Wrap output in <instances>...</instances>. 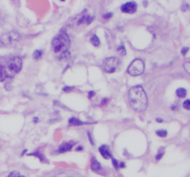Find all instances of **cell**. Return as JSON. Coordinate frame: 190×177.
Masks as SVG:
<instances>
[{
    "mask_svg": "<svg viewBox=\"0 0 190 177\" xmlns=\"http://www.w3.org/2000/svg\"><path fill=\"white\" fill-rule=\"evenodd\" d=\"M75 143L74 142H68V143H64V144H62L59 148H58V152L60 153H64V152H67V151H70L73 145Z\"/></svg>",
    "mask_w": 190,
    "mask_h": 177,
    "instance_id": "obj_9",
    "label": "cell"
},
{
    "mask_svg": "<svg viewBox=\"0 0 190 177\" xmlns=\"http://www.w3.org/2000/svg\"><path fill=\"white\" fill-rule=\"evenodd\" d=\"M136 9H137V6L135 2H127V3H125L124 5L121 6V10L123 13L132 14V13H135L136 11Z\"/></svg>",
    "mask_w": 190,
    "mask_h": 177,
    "instance_id": "obj_7",
    "label": "cell"
},
{
    "mask_svg": "<svg viewBox=\"0 0 190 177\" xmlns=\"http://www.w3.org/2000/svg\"><path fill=\"white\" fill-rule=\"evenodd\" d=\"M156 121H157L158 122H162V119H160V118H157V119H156Z\"/></svg>",
    "mask_w": 190,
    "mask_h": 177,
    "instance_id": "obj_28",
    "label": "cell"
},
{
    "mask_svg": "<svg viewBox=\"0 0 190 177\" xmlns=\"http://www.w3.org/2000/svg\"><path fill=\"white\" fill-rule=\"evenodd\" d=\"M22 175H20V173L19 172V171H12V172H10L9 174V176L8 177H21Z\"/></svg>",
    "mask_w": 190,
    "mask_h": 177,
    "instance_id": "obj_17",
    "label": "cell"
},
{
    "mask_svg": "<svg viewBox=\"0 0 190 177\" xmlns=\"http://www.w3.org/2000/svg\"><path fill=\"white\" fill-rule=\"evenodd\" d=\"M112 163H113V165H114V167L116 168V169H119V161L118 160H116L115 159H112Z\"/></svg>",
    "mask_w": 190,
    "mask_h": 177,
    "instance_id": "obj_20",
    "label": "cell"
},
{
    "mask_svg": "<svg viewBox=\"0 0 190 177\" xmlns=\"http://www.w3.org/2000/svg\"><path fill=\"white\" fill-rule=\"evenodd\" d=\"M76 150H77V151H79V150H83V147H78V148L76 149Z\"/></svg>",
    "mask_w": 190,
    "mask_h": 177,
    "instance_id": "obj_29",
    "label": "cell"
},
{
    "mask_svg": "<svg viewBox=\"0 0 190 177\" xmlns=\"http://www.w3.org/2000/svg\"><path fill=\"white\" fill-rule=\"evenodd\" d=\"M91 169L93 171H96V172H99L100 170H102V167L100 165V163L98 161V160L96 158H93L92 159V161H91Z\"/></svg>",
    "mask_w": 190,
    "mask_h": 177,
    "instance_id": "obj_10",
    "label": "cell"
},
{
    "mask_svg": "<svg viewBox=\"0 0 190 177\" xmlns=\"http://www.w3.org/2000/svg\"><path fill=\"white\" fill-rule=\"evenodd\" d=\"M20 40V35L16 32H11L2 35L1 42L7 47H15Z\"/></svg>",
    "mask_w": 190,
    "mask_h": 177,
    "instance_id": "obj_6",
    "label": "cell"
},
{
    "mask_svg": "<svg viewBox=\"0 0 190 177\" xmlns=\"http://www.w3.org/2000/svg\"><path fill=\"white\" fill-rule=\"evenodd\" d=\"M129 102L133 110L136 111H144L147 107V96L143 87L140 85L134 86L129 91Z\"/></svg>",
    "mask_w": 190,
    "mask_h": 177,
    "instance_id": "obj_1",
    "label": "cell"
},
{
    "mask_svg": "<svg viewBox=\"0 0 190 177\" xmlns=\"http://www.w3.org/2000/svg\"><path fill=\"white\" fill-rule=\"evenodd\" d=\"M189 67H190V63H185L184 64V69H185V70H186V73H190V70H189Z\"/></svg>",
    "mask_w": 190,
    "mask_h": 177,
    "instance_id": "obj_21",
    "label": "cell"
},
{
    "mask_svg": "<svg viewBox=\"0 0 190 177\" xmlns=\"http://www.w3.org/2000/svg\"><path fill=\"white\" fill-rule=\"evenodd\" d=\"M119 65H120V60L115 57L108 58L104 59L102 62V68L108 73H113L114 72H116Z\"/></svg>",
    "mask_w": 190,
    "mask_h": 177,
    "instance_id": "obj_5",
    "label": "cell"
},
{
    "mask_svg": "<svg viewBox=\"0 0 190 177\" xmlns=\"http://www.w3.org/2000/svg\"><path fill=\"white\" fill-rule=\"evenodd\" d=\"M118 50H119V52H120V54H121V55H125V54H126L125 47H124L123 46L119 47H118Z\"/></svg>",
    "mask_w": 190,
    "mask_h": 177,
    "instance_id": "obj_19",
    "label": "cell"
},
{
    "mask_svg": "<svg viewBox=\"0 0 190 177\" xmlns=\"http://www.w3.org/2000/svg\"><path fill=\"white\" fill-rule=\"evenodd\" d=\"M162 156H163V153H159L157 156H156V160H160L162 158Z\"/></svg>",
    "mask_w": 190,
    "mask_h": 177,
    "instance_id": "obj_24",
    "label": "cell"
},
{
    "mask_svg": "<svg viewBox=\"0 0 190 177\" xmlns=\"http://www.w3.org/2000/svg\"><path fill=\"white\" fill-rule=\"evenodd\" d=\"M34 122H38V119H37V118L34 119Z\"/></svg>",
    "mask_w": 190,
    "mask_h": 177,
    "instance_id": "obj_30",
    "label": "cell"
},
{
    "mask_svg": "<svg viewBox=\"0 0 190 177\" xmlns=\"http://www.w3.org/2000/svg\"><path fill=\"white\" fill-rule=\"evenodd\" d=\"M21 67H22V60H21L20 58L15 57V58H11L9 60L7 68H6V72H7L8 77H11L14 74L20 72Z\"/></svg>",
    "mask_w": 190,
    "mask_h": 177,
    "instance_id": "obj_3",
    "label": "cell"
},
{
    "mask_svg": "<svg viewBox=\"0 0 190 177\" xmlns=\"http://www.w3.org/2000/svg\"><path fill=\"white\" fill-rule=\"evenodd\" d=\"M72 90H73V87H70V86L63 87V91L64 92H69V91H72Z\"/></svg>",
    "mask_w": 190,
    "mask_h": 177,
    "instance_id": "obj_23",
    "label": "cell"
},
{
    "mask_svg": "<svg viewBox=\"0 0 190 177\" xmlns=\"http://www.w3.org/2000/svg\"><path fill=\"white\" fill-rule=\"evenodd\" d=\"M21 177H24V176H21Z\"/></svg>",
    "mask_w": 190,
    "mask_h": 177,
    "instance_id": "obj_31",
    "label": "cell"
},
{
    "mask_svg": "<svg viewBox=\"0 0 190 177\" xmlns=\"http://www.w3.org/2000/svg\"><path fill=\"white\" fill-rule=\"evenodd\" d=\"M99 152H100V154L102 155V157L104 158V159H106V160H109V159H111V157H112V155H111V153H110V149H109V147H107V146H101L100 148H99Z\"/></svg>",
    "mask_w": 190,
    "mask_h": 177,
    "instance_id": "obj_8",
    "label": "cell"
},
{
    "mask_svg": "<svg viewBox=\"0 0 190 177\" xmlns=\"http://www.w3.org/2000/svg\"><path fill=\"white\" fill-rule=\"evenodd\" d=\"M176 95L178 97H184L186 96V90L184 88H178L176 90Z\"/></svg>",
    "mask_w": 190,
    "mask_h": 177,
    "instance_id": "obj_14",
    "label": "cell"
},
{
    "mask_svg": "<svg viewBox=\"0 0 190 177\" xmlns=\"http://www.w3.org/2000/svg\"><path fill=\"white\" fill-rule=\"evenodd\" d=\"M84 122H81L80 120H78L77 118H71L70 120H69V124L70 125H73V126H79V125H82V124H84Z\"/></svg>",
    "mask_w": 190,
    "mask_h": 177,
    "instance_id": "obj_11",
    "label": "cell"
},
{
    "mask_svg": "<svg viewBox=\"0 0 190 177\" xmlns=\"http://www.w3.org/2000/svg\"><path fill=\"white\" fill-rule=\"evenodd\" d=\"M184 108L185 110H190V100L187 99L184 102Z\"/></svg>",
    "mask_w": 190,
    "mask_h": 177,
    "instance_id": "obj_18",
    "label": "cell"
},
{
    "mask_svg": "<svg viewBox=\"0 0 190 177\" xmlns=\"http://www.w3.org/2000/svg\"><path fill=\"white\" fill-rule=\"evenodd\" d=\"M42 56H43V51H41V50H35V53L33 54V58L36 60L40 59L42 58Z\"/></svg>",
    "mask_w": 190,
    "mask_h": 177,
    "instance_id": "obj_15",
    "label": "cell"
},
{
    "mask_svg": "<svg viewBox=\"0 0 190 177\" xmlns=\"http://www.w3.org/2000/svg\"><path fill=\"white\" fill-rule=\"evenodd\" d=\"M53 51L57 55H63L70 47V38L65 32H59L52 41Z\"/></svg>",
    "mask_w": 190,
    "mask_h": 177,
    "instance_id": "obj_2",
    "label": "cell"
},
{
    "mask_svg": "<svg viewBox=\"0 0 190 177\" xmlns=\"http://www.w3.org/2000/svg\"><path fill=\"white\" fill-rule=\"evenodd\" d=\"M188 50H189V48H188V47H184V48L182 49V51H181L182 55H183V56H185V55H186V53L188 52Z\"/></svg>",
    "mask_w": 190,
    "mask_h": 177,
    "instance_id": "obj_22",
    "label": "cell"
},
{
    "mask_svg": "<svg viewBox=\"0 0 190 177\" xmlns=\"http://www.w3.org/2000/svg\"><path fill=\"white\" fill-rule=\"evenodd\" d=\"M111 17H112V13H107L106 15L103 16L104 19H110V18H111Z\"/></svg>",
    "mask_w": 190,
    "mask_h": 177,
    "instance_id": "obj_25",
    "label": "cell"
},
{
    "mask_svg": "<svg viewBox=\"0 0 190 177\" xmlns=\"http://www.w3.org/2000/svg\"><path fill=\"white\" fill-rule=\"evenodd\" d=\"M145 69V64L141 59H135L128 67L127 72L132 76H138L143 73Z\"/></svg>",
    "mask_w": 190,
    "mask_h": 177,
    "instance_id": "obj_4",
    "label": "cell"
},
{
    "mask_svg": "<svg viewBox=\"0 0 190 177\" xmlns=\"http://www.w3.org/2000/svg\"><path fill=\"white\" fill-rule=\"evenodd\" d=\"M88 137H89V139H90V143H91V144H94L93 140H92V138H91V134H88Z\"/></svg>",
    "mask_w": 190,
    "mask_h": 177,
    "instance_id": "obj_27",
    "label": "cell"
},
{
    "mask_svg": "<svg viewBox=\"0 0 190 177\" xmlns=\"http://www.w3.org/2000/svg\"><path fill=\"white\" fill-rule=\"evenodd\" d=\"M157 135L160 137H166L167 136V131L166 130H158L156 132Z\"/></svg>",
    "mask_w": 190,
    "mask_h": 177,
    "instance_id": "obj_16",
    "label": "cell"
},
{
    "mask_svg": "<svg viewBox=\"0 0 190 177\" xmlns=\"http://www.w3.org/2000/svg\"><path fill=\"white\" fill-rule=\"evenodd\" d=\"M94 96H95V92H94V91H91V92H89V98H92Z\"/></svg>",
    "mask_w": 190,
    "mask_h": 177,
    "instance_id": "obj_26",
    "label": "cell"
},
{
    "mask_svg": "<svg viewBox=\"0 0 190 177\" xmlns=\"http://www.w3.org/2000/svg\"><path fill=\"white\" fill-rule=\"evenodd\" d=\"M90 42L94 47H99V44H100V41H99V37L97 36V35H93V36L91 37V39H90Z\"/></svg>",
    "mask_w": 190,
    "mask_h": 177,
    "instance_id": "obj_13",
    "label": "cell"
},
{
    "mask_svg": "<svg viewBox=\"0 0 190 177\" xmlns=\"http://www.w3.org/2000/svg\"><path fill=\"white\" fill-rule=\"evenodd\" d=\"M7 77H8V75H7V72H6V68L0 65V82L4 81Z\"/></svg>",
    "mask_w": 190,
    "mask_h": 177,
    "instance_id": "obj_12",
    "label": "cell"
}]
</instances>
